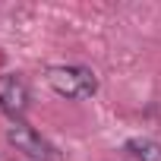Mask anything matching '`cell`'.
<instances>
[{
	"instance_id": "cell-1",
	"label": "cell",
	"mask_w": 161,
	"mask_h": 161,
	"mask_svg": "<svg viewBox=\"0 0 161 161\" xmlns=\"http://www.w3.org/2000/svg\"><path fill=\"white\" fill-rule=\"evenodd\" d=\"M47 86L60 98H92L98 92V79L89 66H51Z\"/></svg>"
},
{
	"instance_id": "cell-2",
	"label": "cell",
	"mask_w": 161,
	"mask_h": 161,
	"mask_svg": "<svg viewBox=\"0 0 161 161\" xmlns=\"http://www.w3.org/2000/svg\"><path fill=\"white\" fill-rule=\"evenodd\" d=\"M7 139H10V145H16V152H22V155H29V158H35V161H54V158H57L54 148H51L32 126H25L22 120H13V123L7 126Z\"/></svg>"
},
{
	"instance_id": "cell-3",
	"label": "cell",
	"mask_w": 161,
	"mask_h": 161,
	"mask_svg": "<svg viewBox=\"0 0 161 161\" xmlns=\"http://www.w3.org/2000/svg\"><path fill=\"white\" fill-rule=\"evenodd\" d=\"M29 108V89L22 82V76H0V111L19 120Z\"/></svg>"
},
{
	"instance_id": "cell-4",
	"label": "cell",
	"mask_w": 161,
	"mask_h": 161,
	"mask_svg": "<svg viewBox=\"0 0 161 161\" xmlns=\"http://www.w3.org/2000/svg\"><path fill=\"white\" fill-rule=\"evenodd\" d=\"M126 152L136 161H161V145L155 139H130L126 142Z\"/></svg>"
}]
</instances>
